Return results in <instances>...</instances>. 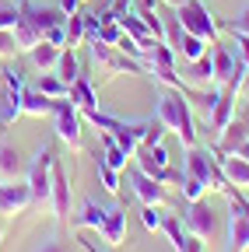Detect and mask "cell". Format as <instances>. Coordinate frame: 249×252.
I'll list each match as a JSON object with an SVG mask.
<instances>
[{"mask_svg": "<svg viewBox=\"0 0 249 252\" xmlns=\"http://www.w3.org/2000/svg\"><path fill=\"white\" fill-rule=\"evenodd\" d=\"M179 25L186 35H197L204 42H217V32H221V25H217V18L211 14V7L204 4V0H186V4L172 7Z\"/></svg>", "mask_w": 249, "mask_h": 252, "instance_id": "6da1fadb", "label": "cell"}, {"mask_svg": "<svg viewBox=\"0 0 249 252\" xmlns=\"http://www.w3.org/2000/svg\"><path fill=\"white\" fill-rule=\"evenodd\" d=\"M162 220H165V210H162V207L144 203V210H141V224H144L147 231H162Z\"/></svg>", "mask_w": 249, "mask_h": 252, "instance_id": "4dcf8cb0", "label": "cell"}, {"mask_svg": "<svg viewBox=\"0 0 249 252\" xmlns=\"http://www.w3.org/2000/svg\"><path fill=\"white\" fill-rule=\"evenodd\" d=\"M235 94H239V88H232V84H225V88H221V94H217L214 112H211V119H207V126H211L214 133H221L225 126L235 119Z\"/></svg>", "mask_w": 249, "mask_h": 252, "instance_id": "7c38bea8", "label": "cell"}, {"mask_svg": "<svg viewBox=\"0 0 249 252\" xmlns=\"http://www.w3.org/2000/svg\"><path fill=\"white\" fill-rule=\"evenodd\" d=\"M91 46V60H95V67H99V74H106V77H119V74H144L141 70V63L134 60V56H127V53H119L116 46H106V42H88Z\"/></svg>", "mask_w": 249, "mask_h": 252, "instance_id": "277c9868", "label": "cell"}, {"mask_svg": "<svg viewBox=\"0 0 249 252\" xmlns=\"http://www.w3.org/2000/svg\"><path fill=\"white\" fill-rule=\"evenodd\" d=\"M28 165L21 151L11 144V140H0V182H11V179H25Z\"/></svg>", "mask_w": 249, "mask_h": 252, "instance_id": "5bb4252c", "label": "cell"}, {"mask_svg": "<svg viewBox=\"0 0 249 252\" xmlns=\"http://www.w3.org/2000/svg\"><path fill=\"white\" fill-rule=\"evenodd\" d=\"M190 154H186V175H197L207 189H217V193H228L232 189V182L225 179V172H221V165H217V151H214V158H211V151L207 147H186Z\"/></svg>", "mask_w": 249, "mask_h": 252, "instance_id": "7a4b0ae2", "label": "cell"}, {"mask_svg": "<svg viewBox=\"0 0 249 252\" xmlns=\"http://www.w3.org/2000/svg\"><path fill=\"white\" fill-rule=\"evenodd\" d=\"M190 67V88H214V63H211V49L193 60V63H186Z\"/></svg>", "mask_w": 249, "mask_h": 252, "instance_id": "7402d4cb", "label": "cell"}, {"mask_svg": "<svg viewBox=\"0 0 249 252\" xmlns=\"http://www.w3.org/2000/svg\"><path fill=\"white\" fill-rule=\"evenodd\" d=\"M239 39V56H242V63L249 67V35H235Z\"/></svg>", "mask_w": 249, "mask_h": 252, "instance_id": "f35d334b", "label": "cell"}, {"mask_svg": "<svg viewBox=\"0 0 249 252\" xmlns=\"http://www.w3.org/2000/svg\"><path fill=\"white\" fill-rule=\"evenodd\" d=\"M81 4H84V0H81Z\"/></svg>", "mask_w": 249, "mask_h": 252, "instance_id": "ee69618b", "label": "cell"}, {"mask_svg": "<svg viewBox=\"0 0 249 252\" xmlns=\"http://www.w3.org/2000/svg\"><path fill=\"white\" fill-rule=\"evenodd\" d=\"M162 231H165V238L172 242V249L179 252V245H182V238H186V231H182V220H179V214H165V220H162Z\"/></svg>", "mask_w": 249, "mask_h": 252, "instance_id": "f1b7e54d", "label": "cell"}, {"mask_svg": "<svg viewBox=\"0 0 249 252\" xmlns=\"http://www.w3.org/2000/svg\"><path fill=\"white\" fill-rule=\"evenodd\" d=\"M28 207H32V189H28L25 179L0 182V214H4V217H18Z\"/></svg>", "mask_w": 249, "mask_h": 252, "instance_id": "8992f818", "label": "cell"}, {"mask_svg": "<svg viewBox=\"0 0 249 252\" xmlns=\"http://www.w3.org/2000/svg\"><path fill=\"white\" fill-rule=\"evenodd\" d=\"M28 60H32V67H36V70H42V74H46V70H53V67H56V60H60V46H53V42H46V39H42V42H36L32 49H28Z\"/></svg>", "mask_w": 249, "mask_h": 252, "instance_id": "44dd1931", "label": "cell"}, {"mask_svg": "<svg viewBox=\"0 0 249 252\" xmlns=\"http://www.w3.org/2000/svg\"><path fill=\"white\" fill-rule=\"evenodd\" d=\"M49 203H53V214H56V220L60 224H67L71 220V179H67V172H64V165L60 161H53V182H49Z\"/></svg>", "mask_w": 249, "mask_h": 252, "instance_id": "52a82bcc", "label": "cell"}, {"mask_svg": "<svg viewBox=\"0 0 249 252\" xmlns=\"http://www.w3.org/2000/svg\"><path fill=\"white\" fill-rule=\"evenodd\" d=\"M0 74H4V70H0Z\"/></svg>", "mask_w": 249, "mask_h": 252, "instance_id": "f6af8a7d", "label": "cell"}, {"mask_svg": "<svg viewBox=\"0 0 249 252\" xmlns=\"http://www.w3.org/2000/svg\"><path fill=\"white\" fill-rule=\"evenodd\" d=\"M225 28L232 32V35H249V4H246L235 18H228V21H225Z\"/></svg>", "mask_w": 249, "mask_h": 252, "instance_id": "d6a6232c", "label": "cell"}, {"mask_svg": "<svg viewBox=\"0 0 249 252\" xmlns=\"http://www.w3.org/2000/svg\"><path fill=\"white\" fill-rule=\"evenodd\" d=\"M182 220H186V231L197 235V238H204V242H207V238H214V235H217V228H221V224H217V214H214L204 200H197V203L186 207Z\"/></svg>", "mask_w": 249, "mask_h": 252, "instance_id": "9c48e42d", "label": "cell"}, {"mask_svg": "<svg viewBox=\"0 0 249 252\" xmlns=\"http://www.w3.org/2000/svg\"><path fill=\"white\" fill-rule=\"evenodd\" d=\"M81 245H84V249H88V252H99V249H95V245H91V242H81Z\"/></svg>", "mask_w": 249, "mask_h": 252, "instance_id": "b9f144b4", "label": "cell"}, {"mask_svg": "<svg viewBox=\"0 0 249 252\" xmlns=\"http://www.w3.org/2000/svg\"><path fill=\"white\" fill-rule=\"evenodd\" d=\"M53 119H56V137L71 151H81V112H77V105L67 102V98H56Z\"/></svg>", "mask_w": 249, "mask_h": 252, "instance_id": "5b68a950", "label": "cell"}, {"mask_svg": "<svg viewBox=\"0 0 249 252\" xmlns=\"http://www.w3.org/2000/svg\"><path fill=\"white\" fill-rule=\"evenodd\" d=\"M14 25H18V4H7L4 11H0V28H7V32H11Z\"/></svg>", "mask_w": 249, "mask_h": 252, "instance_id": "e575fe53", "label": "cell"}, {"mask_svg": "<svg viewBox=\"0 0 249 252\" xmlns=\"http://www.w3.org/2000/svg\"><path fill=\"white\" fill-rule=\"evenodd\" d=\"M179 252H204V238H197V235H190V231H186V238H182Z\"/></svg>", "mask_w": 249, "mask_h": 252, "instance_id": "8d00e7d4", "label": "cell"}, {"mask_svg": "<svg viewBox=\"0 0 249 252\" xmlns=\"http://www.w3.org/2000/svg\"><path fill=\"white\" fill-rule=\"evenodd\" d=\"M102 220H106V207H99L95 200H84L81 210L74 214V224L84 228V231H88V228H91V231H99V228H102Z\"/></svg>", "mask_w": 249, "mask_h": 252, "instance_id": "603a6c76", "label": "cell"}, {"mask_svg": "<svg viewBox=\"0 0 249 252\" xmlns=\"http://www.w3.org/2000/svg\"><path fill=\"white\" fill-rule=\"evenodd\" d=\"M84 35H88V14L84 11H77V14H71L67 18V46L74 49V46H81L84 42Z\"/></svg>", "mask_w": 249, "mask_h": 252, "instance_id": "83f0119b", "label": "cell"}, {"mask_svg": "<svg viewBox=\"0 0 249 252\" xmlns=\"http://www.w3.org/2000/svg\"><path fill=\"white\" fill-rule=\"evenodd\" d=\"M53 105H56V98H46V94L36 91V88H25L21 116H36V119H42V116H53Z\"/></svg>", "mask_w": 249, "mask_h": 252, "instance_id": "ffe728a7", "label": "cell"}, {"mask_svg": "<svg viewBox=\"0 0 249 252\" xmlns=\"http://www.w3.org/2000/svg\"><path fill=\"white\" fill-rule=\"evenodd\" d=\"M207 49H211V42H204V39H197V35H182L176 56H182V63H193V60H200Z\"/></svg>", "mask_w": 249, "mask_h": 252, "instance_id": "484cf974", "label": "cell"}, {"mask_svg": "<svg viewBox=\"0 0 249 252\" xmlns=\"http://www.w3.org/2000/svg\"><path fill=\"white\" fill-rule=\"evenodd\" d=\"M127 182H130L134 196H137L141 203H154V207H165V203H169V193H165V186H162L158 179H151L147 172L134 168V172H127Z\"/></svg>", "mask_w": 249, "mask_h": 252, "instance_id": "8fae6325", "label": "cell"}, {"mask_svg": "<svg viewBox=\"0 0 249 252\" xmlns=\"http://www.w3.org/2000/svg\"><path fill=\"white\" fill-rule=\"evenodd\" d=\"M211 63H214V88H225L235 74V53L225 42H211Z\"/></svg>", "mask_w": 249, "mask_h": 252, "instance_id": "4fadbf2b", "label": "cell"}, {"mask_svg": "<svg viewBox=\"0 0 249 252\" xmlns=\"http://www.w3.org/2000/svg\"><path fill=\"white\" fill-rule=\"evenodd\" d=\"M56 7H60V11H64L67 18H71V14H77V11H81V0H60V4H56Z\"/></svg>", "mask_w": 249, "mask_h": 252, "instance_id": "74e56055", "label": "cell"}, {"mask_svg": "<svg viewBox=\"0 0 249 252\" xmlns=\"http://www.w3.org/2000/svg\"><path fill=\"white\" fill-rule=\"evenodd\" d=\"M21 49H18V42H14V32H7V28H0V60H14Z\"/></svg>", "mask_w": 249, "mask_h": 252, "instance_id": "836d02e7", "label": "cell"}, {"mask_svg": "<svg viewBox=\"0 0 249 252\" xmlns=\"http://www.w3.org/2000/svg\"><path fill=\"white\" fill-rule=\"evenodd\" d=\"M11 32H14V42H18V49H21V53H28L36 42H42V28H39L32 18H28L21 7H18V25H14Z\"/></svg>", "mask_w": 249, "mask_h": 252, "instance_id": "ac0fdd59", "label": "cell"}, {"mask_svg": "<svg viewBox=\"0 0 249 252\" xmlns=\"http://www.w3.org/2000/svg\"><path fill=\"white\" fill-rule=\"evenodd\" d=\"M4 7H7V0H0V11H4Z\"/></svg>", "mask_w": 249, "mask_h": 252, "instance_id": "7bdbcfd3", "label": "cell"}, {"mask_svg": "<svg viewBox=\"0 0 249 252\" xmlns=\"http://www.w3.org/2000/svg\"><path fill=\"white\" fill-rule=\"evenodd\" d=\"M4 231H7V220H4V214H0V245H4Z\"/></svg>", "mask_w": 249, "mask_h": 252, "instance_id": "ab89813d", "label": "cell"}, {"mask_svg": "<svg viewBox=\"0 0 249 252\" xmlns=\"http://www.w3.org/2000/svg\"><path fill=\"white\" fill-rule=\"evenodd\" d=\"M4 81H7V91H4V105H0V126H11V123L21 116L25 81H21V70H18V67L4 70Z\"/></svg>", "mask_w": 249, "mask_h": 252, "instance_id": "30bf717a", "label": "cell"}, {"mask_svg": "<svg viewBox=\"0 0 249 252\" xmlns=\"http://www.w3.org/2000/svg\"><path fill=\"white\" fill-rule=\"evenodd\" d=\"M217 165H221V172H225V179L232 186L249 189V161H246V158H239V154H217Z\"/></svg>", "mask_w": 249, "mask_h": 252, "instance_id": "e0dca14e", "label": "cell"}, {"mask_svg": "<svg viewBox=\"0 0 249 252\" xmlns=\"http://www.w3.org/2000/svg\"><path fill=\"white\" fill-rule=\"evenodd\" d=\"M249 140V119H232L225 130H221V137H217V154H232L239 144H246Z\"/></svg>", "mask_w": 249, "mask_h": 252, "instance_id": "2e32d148", "label": "cell"}, {"mask_svg": "<svg viewBox=\"0 0 249 252\" xmlns=\"http://www.w3.org/2000/svg\"><path fill=\"white\" fill-rule=\"evenodd\" d=\"M53 161H56V151L53 144H42L32 158V165L25 172V182L32 189V203H49V182H53Z\"/></svg>", "mask_w": 249, "mask_h": 252, "instance_id": "3957f363", "label": "cell"}, {"mask_svg": "<svg viewBox=\"0 0 249 252\" xmlns=\"http://www.w3.org/2000/svg\"><path fill=\"white\" fill-rule=\"evenodd\" d=\"M99 179H102V189H106L109 196H119V172H116L112 165L99 161Z\"/></svg>", "mask_w": 249, "mask_h": 252, "instance_id": "1f68e13d", "label": "cell"}, {"mask_svg": "<svg viewBox=\"0 0 249 252\" xmlns=\"http://www.w3.org/2000/svg\"><path fill=\"white\" fill-rule=\"evenodd\" d=\"M165 4H169V7H179V4H186V0H165Z\"/></svg>", "mask_w": 249, "mask_h": 252, "instance_id": "60d3db41", "label": "cell"}, {"mask_svg": "<svg viewBox=\"0 0 249 252\" xmlns=\"http://www.w3.org/2000/svg\"><path fill=\"white\" fill-rule=\"evenodd\" d=\"M151 70H154V77H158L165 88H176V91H186L190 84H182L179 77H176V49L172 46H165V42H158L151 49Z\"/></svg>", "mask_w": 249, "mask_h": 252, "instance_id": "ba28073f", "label": "cell"}, {"mask_svg": "<svg viewBox=\"0 0 249 252\" xmlns=\"http://www.w3.org/2000/svg\"><path fill=\"white\" fill-rule=\"evenodd\" d=\"M99 235L106 238V245H123V242H127V207L106 210V220H102Z\"/></svg>", "mask_w": 249, "mask_h": 252, "instance_id": "9a60e30c", "label": "cell"}, {"mask_svg": "<svg viewBox=\"0 0 249 252\" xmlns=\"http://www.w3.org/2000/svg\"><path fill=\"white\" fill-rule=\"evenodd\" d=\"M36 91H42L46 98H67V94H71V84H64V81H60L56 74H49V70H46V74L39 77Z\"/></svg>", "mask_w": 249, "mask_h": 252, "instance_id": "4316f807", "label": "cell"}, {"mask_svg": "<svg viewBox=\"0 0 249 252\" xmlns=\"http://www.w3.org/2000/svg\"><path fill=\"white\" fill-rule=\"evenodd\" d=\"M179 189H182V200H186V203H197V200H204V193H207V186H204L197 175H182Z\"/></svg>", "mask_w": 249, "mask_h": 252, "instance_id": "f546056e", "label": "cell"}, {"mask_svg": "<svg viewBox=\"0 0 249 252\" xmlns=\"http://www.w3.org/2000/svg\"><path fill=\"white\" fill-rule=\"evenodd\" d=\"M99 140H102V147H106V158H102V161H106V165H112L116 172L127 168V154H123V147H119L106 130H99Z\"/></svg>", "mask_w": 249, "mask_h": 252, "instance_id": "d4e9b609", "label": "cell"}, {"mask_svg": "<svg viewBox=\"0 0 249 252\" xmlns=\"http://www.w3.org/2000/svg\"><path fill=\"white\" fill-rule=\"evenodd\" d=\"M67 98L77 105V112H91V109H99V94H95V84H91L84 74L71 84V94Z\"/></svg>", "mask_w": 249, "mask_h": 252, "instance_id": "d6986e66", "label": "cell"}, {"mask_svg": "<svg viewBox=\"0 0 249 252\" xmlns=\"http://www.w3.org/2000/svg\"><path fill=\"white\" fill-rule=\"evenodd\" d=\"M36 252H71V245H67L64 238H46V242H42Z\"/></svg>", "mask_w": 249, "mask_h": 252, "instance_id": "d590c367", "label": "cell"}, {"mask_svg": "<svg viewBox=\"0 0 249 252\" xmlns=\"http://www.w3.org/2000/svg\"><path fill=\"white\" fill-rule=\"evenodd\" d=\"M53 70H56V77L64 81V84H74V81L81 77V63H77L74 49H67V46L60 49V60H56V67H53Z\"/></svg>", "mask_w": 249, "mask_h": 252, "instance_id": "cb8c5ba5", "label": "cell"}]
</instances>
